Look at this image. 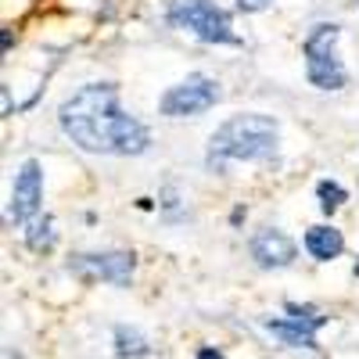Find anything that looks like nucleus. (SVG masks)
<instances>
[{
    "label": "nucleus",
    "mask_w": 359,
    "mask_h": 359,
    "mask_svg": "<svg viewBox=\"0 0 359 359\" xmlns=\"http://www.w3.org/2000/svg\"><path fill=\"white\" fill-rule=\"evenodd\" d=\"M62 133L90 155H144L151 133L137 115L118 108L115 83H86L57 108Z\"/></svg>",
    "instance_id": "f257e3e1"
},
{
    "label": "nucleus",
    "mask_w": 359,
    "mask_h": 359,
    "mask_svg": "<svg viewBox=\"0 0 359 359\" xmlns=\"http://www.w3.org/2000/svg\"><path fill=\"white\" fill-rule=\"evenodd\" d=\"M277 118L262 111H241L230 115L226 123L216 126V133L208 137L205 165L212 172H223L230 162H259L277 151Z\"/></svg>",
    "instance_id": "f03ea898"
},
{
    "label": "nucleus",
    "mask_w": 359,
    "mask_h": 359,
    "mask_svg": "<svg viewBox=\"0 0 359 359\" xmlns=\"http://www.w3.org/2000/svg\"><path fill=\"white\" fill-rule=\"evenodd\" d=\"M338 36H341V25L334 22H316L309 29V36L302 43L306 54V79L316 90H341L348 86V69L338 54Z\"/></svg>",
    "instance_id": "7ed1b4c3"
},
{
    "label": "nucleus",
    "mask_w": 359,
    "mask_h": 359,
    "mask_svg": "<svg viewBox=\"0 0 359 359\" xmlns=\"http://www.w3.org/2000/svg\"><path fill=\"white\" fill-rule=\"evenodd\" d=\"M165 18L176 29H187L205 43H237L230 15L216 4V0H176L165 11Z\"/></svg>",
    "instance_id": "20e7f679"
},
{
    "label": "nucleus",
    "mask_w": 359,
    "mask_h": 359,
    "mask_svg": "<svg viewBox=\"0 0 359 359\" xmlns=\"http://www.w3.org/2000/svg\"><path fill=\"white\" fill-rule=\"evenodd\" d=\"M223 97V90L212 76L205 72H194L187 79L172 83L165 94L158 97V111L169 115V118H187V115H201L208 108H216V101Z\"/></svg>",
    "instance_id": "39448f33"
},
{
    "label": "nucleus",
    "mask_w": 359,
    "mask_h": 359,
    "mask_svg": "<svg viewBox=\"0 0 359 359\" xmlns=\"http://www.w3.org/2000/svg\"><path fill=\"white\" fill-rule=\"evenodd\" d=\"M40 198H43V165L36 158H25L15 172V184L8 194V208H4V223L8 226H22L33 223L40 212Z\"/></svg>",
    "instance_id": "423d86ee"
},
{
    "label": "nucleus",
    "mask_w": 359,
    "mask_h": 359,
    "mask_svg": "<svg viewBox=\"0 0 359 359\" xmlns=\"http://www.w3.org/2000/svg\"><path fill=\"white\" fill-rule=\"evenodd\" d=\"M133 252H83L69 259V273L83 277V280H108V284H130L133 277Z\"/></svg>",
    "instance_id": "0eeeda50"
},
{
    "label": "nucleus",
    "mask_w": 359,
    "mask_h": 359,
    "mask_svg": "<svg viewBox=\"0 0 359 359\" xmlns=\"http://www.w3.org/2000/svg\"><path fill=\"white\" fill-rule=\"evenodd\" d=\"M252 259L262 266V269H284L294 262V241L277 230V226H262L255 237H252Z\"/></svg>",
    "instance_id": "6e6552de"
},
{
    "label": "nucleus",
    "mask_w": 359,
    "mask_h": 359,
    "mask_svg": "<svg viewBox=\"0 0 359 359\" xmlns=\"http://www.w3.org/2000/svg\"><path fill=\"white\" fill-rule=\"evenodd\" d=\"M327 323V316L320 320H298V316H287V320H266V331L277 334L284 345L291 348H316V331Z\"/></svg>",
    "instance_id": "1a4fd4ad"
},
{
    "label": "nucleus",
    "mask_w": 359,
    "mask_h": 359,
    "mask_svg": "<svg viewBox=\"0 0 359 359\" xmlns=\"http://www.w3.org/2000/svg\"><path fill=\"white\" fill-rule=\"evenodd\" d=\"M302 245H306V252H309L316 262H331V259H338V255H341L345 237H341V230H338V226H309Z\"/></svg>",
    "instance_id": "9d476101"
},
{
    "label": "nucleus",
    "mask_w": 359,
    "mask_h": 359,
    "mask_svg": "<svg viewBox=\"0 0 359 359\" xmlns=\"http://www.w3.org/2000/svg\"><path fill=\"white\" fill-rule=\"evenodd\" d=\"M115 352L123 359H140V355L151 352V345H147V338L137 327H115Z\"/></svg>",
    "instance_id": "9b49d317"
},
{
    "label": "nucleus",
    "mask_w": 359,
    "mask_h": 359,
    "mask_svg": "<svg viewBox=\"0 0 359 359\" xmlns=\"http://www.w3.org/2000/svg\"><path fill=\"white\" fill-rule=\"evenodd\" d=\"M54 241H57V233H54V219H50V216H36L33 223H29L25 245L33 248V252H50Z\"/></svg>",
    "instance_id": "f8f14e48"
},
{
    "label": "nucleus",
    "mask_w": 359,
    "mask_h": 359,
    "mask_svg": "<svg viewBox=\"0 0 359 359\" xmlns=\"http://www.w3.org/2000/svg\"><path fill=\"white\" fill-rule=\"evenodd\" d=\"M316 198H320V208H323V212H334V208H338L348 194H345L341 184H334V180H320V184H316Z\"/></svg>",
    "instance_id": "ddd939ff"
},
{
    "label": "nucleus",
    "mask_w": 359,
    "mask_h": 359,
    "mask_svg": "<svg viewBox=\"0 0 359 359\" xmlns=\"http://www.w3.org/2000/svg\"><path fill=\"white\" fill-rule=\"evenodd\" d=\"M237 8H241V11H248V15H255V11L269 8V0H237Z\"/></svg>",
    "instance_id": "4468645a"
},
{
    "label": "nucleus",
    "mask_w": 359,
    "mask_h": 359,
    "mask_svg": "<svg viewBox=\"0 0 359 359\" xmlns=\"http://www.w3.org/2000/svg\"><path fill=\"white\" fill-rule=\"evenodd\" d=\"M194 359H226L219 348H212V345H205V348H198V355Z\"/></svg>",
    "instance_id": "2eb2a0df"
},
{
    "label": "nucleus",
    "mask_w": 359,
    "mask_h": 359,
    "mask_svg": "<svg viewBox=\"0 0 359 359\" xmlns=\"http://www.w3.org/2000/svg\"><path fill=\"white\" fill-rule=\"evenodd\" d=\"M355 277H359V262H355Z\"/></svg>",
    "instance_id": "dca6fc26"
}]
</instances>
